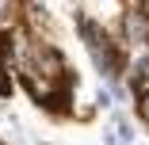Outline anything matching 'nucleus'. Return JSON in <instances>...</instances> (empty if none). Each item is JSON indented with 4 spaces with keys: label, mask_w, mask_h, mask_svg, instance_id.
Masks as SVG:
<instances>
[{
    "label": "nucleus",
    "mask_w": 149,
    "mask_h": 145,
    "mask_svg": "<svg viewBox=\"0 0 149 145\" xmlns=\"http://www.w3.org/2000/svg\"><path fill=\"white\" fill-rule=\"evenodd\" d=\"M80 31H84V46L92 50L96 69H100V73H111V69H115V53H111V46L103 42V31H100L96 23H88V19H80Z\"/></svg>",
    "instance_id": "obj_1"
},
{
    "label": "nucleus",
    "mask_w": 149,
    "mask_h": 145,
    "mask_svg": "<svg viewBox=\"0 0 149 145\" xmlns=\"http://www.w3.org/2000/svg\"><path fill=\"white\" fill-rule=\"evenodd\" d=\"M126 35H130V38H149V23H145V15H138V12L126 15Z\"/></svg>",
    "instance_id": "obj_2"
},
{
    "label": "nucleus",
    "mask_w": 149,
    "mask_h": 145,
    "mask_svg": "<svg viewBox=\"0 0 149 145\" xmlns=\"http://www.w3.org/2000/svg\"><path fill=\"white\" fill-rule=\"evenodd\" d=\"M138 119L149 126V88H145V92H138Z\"/></svg>",
    "instance_id": "obj_3"
},
{
    "label": "nucleus",
    "mask_w": 149,
    "mask_h": 145,
    "mask_svg": "<svg viewBox=\"0 0 149 145\" xmlns=\"http://www.w3.org/2000/svg\"><path fill=\"white\" fill-rule=\"evenodd\" d=\"M12 92V84H8V76H4V65H0V96H8Z\"/></svg>",
    "instance_id": "obj_4"
},
{
    "label": "nucleus",
    "mask_w": 149,
    "mask_h": 145,
    "mask_svg": "<svg viewBox=\"0 0 149 145\" xmlns=\"http://www.w3.org/2000/svg\"><path fill=\"white\" fill-rule=\"evenodd\" d=\"M115 126H118V141H130V126L126 122H115Z\"/></svg>",
    "instance_id": "obj_5"
}]
</instances>
